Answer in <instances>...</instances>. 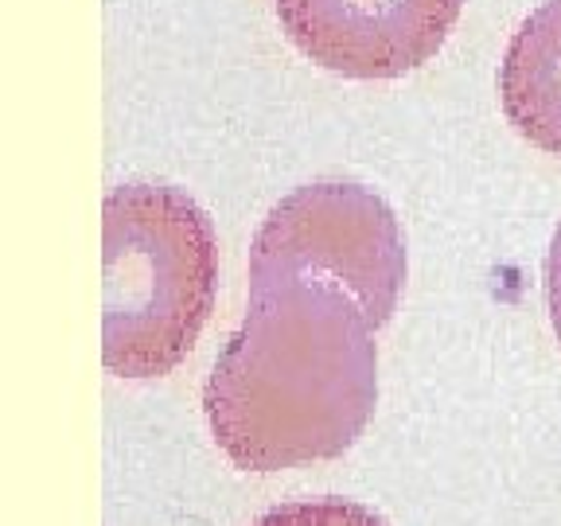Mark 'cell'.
<instances>
[{
  "label": "cell",
  "instance_id": "cell-7",
  "mask_svg": "<svg viewBox=\"0 0 561 526\" xmlns=\"http://www.w3.org/2000/svg\"><path fill=\"white\" fill-rule=\"evenodd\" d=\"M546 308H550L553 335L561 343V222L553 227L550 254H546Z\"/></svg>",
  "mask_w": 561,
  "mask_h": 526
},
{
  "label": "cell",
  "instance_id": "cell-2",
  "mask_svg": "<svg viewBox=\"0 0 561 526\" xmlns=\"http://www.w3.org/2000/svg\"><path fill=\"white\" fill-rule=\"evenodd\" d=\"M219 289V242L195 199L122 184L102 203V363L164 378L192 355Z\"/></svg>",
  "mask_w": 561,
  "mask_h": 526
},
{
  "label": "cell",
  "instance_id": "cell-3",
  "mask_svg": "<svg viewBox=\"0 0 561 526\" xmlns=\"http://www.w3.org/2000/svg\"><path fill=\"white\" fill-rule=\"evenodd\" d=\"M405 242L394 210L351 180H316L289 192L250 242V293L332 285L386 328L405 285Z\"/></svg>",
  "mask_w": 561,
  "mask_h": 526
},
{
  "label": "cell",
  "instance_id": "cell-5",
  "mask_svg": "<svg viewBox=\"0 0 561 526\" xmlns=\"http://www.w3.org/2000/svg\"><path fill=\"white\" fill-rule=\"evenodd\" d=\"M500 105L518 137L561 157V0H542L511 35L500 62Z\"/></svg>",
  "mask_w": 561,
  "mask_h": 526
},
{
  "label": "cell",
  "instance_id": "cell-6",
  "mask_svg": "<svg viewBox=\"0 0 561 526\" xmlns=\"http://www.w3.org/2000/svg\"><path fill=\"white\" fill-rule=\"evenodd\" d=\"M254 526H386V518L351 500H305L273 507Z\"/></svg>",
  "mask_w": 561,
  "mask_h": 526
},
{
  "label": "cell",
  "instance_id": "cell-1",
  "mask_svg": "<svg viewBox=\"0 0 561 526\" xmlns=\"http://www.w3.org/2000/svg\"><path fill=\"white\" fill-rule=\"evenodd\" d=\"M378 328L332 285L250 293L203 386L215 445L242 472L335 460L378 405Z\"/></svg>",
  "mask_w": 561,
  "mask_h": 526
},
{
  "label": "cell",
  "instance_id": "cell-4",
  "mask_svg": "<svg viewBox=\"0 0 561 526\" xmlns=\"http://www.w3.org/2000/svg\"><path fill=\"white\" fill-rule=\"evenodd\" d=\"M305 59L343 79H402L437 59L465 0H273Z\"/></svg>",
  "mask_w": 561,
  "mask_h": 526
}]
</instances>
